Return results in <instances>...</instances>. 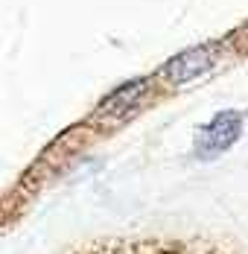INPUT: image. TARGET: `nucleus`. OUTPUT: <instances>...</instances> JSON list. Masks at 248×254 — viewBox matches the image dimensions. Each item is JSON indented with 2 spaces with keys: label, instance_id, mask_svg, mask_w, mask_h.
Returning a JSON list of instances; mask_svg holds the SVG:
<instances>
[{
  "label": "nucleus",
  "instance_id": "nucleus-1",
  "mask_svg": "<svg viewBox=\"0 0 248 254\" xmlns=\"http://www.w3.org/2000/svg\"><path fill=\"white\" fill-rule=\"evenodd\" d=\"M64 254H237L207 237H108Z\"/></svg>",
  "mask_w": 248,
  "mask_h": 254
},
{
  "label": "nucleus",
  "instance_id": "nucleus-2",
  "mask_svg": "<svg viewBox=\"0 0 248 254\" xmlns=\"http://www.w3.org/2000/svg\"><path fill=\"white\" fill-rule=\"evenodd\" d=\"M243 131V114L240 111H219L207 126H201L196 140V149L201 158L225 152Z\"/></svg>",
  "mask_w": 248,
  "mask_h": 254
}]
</instances>
